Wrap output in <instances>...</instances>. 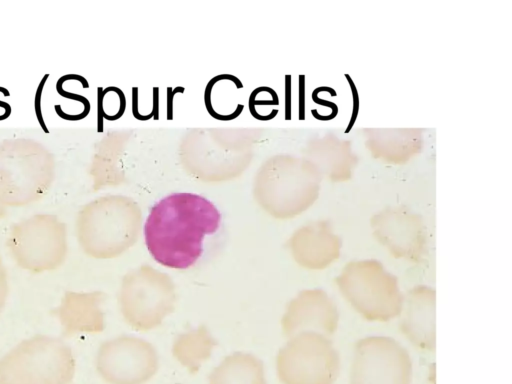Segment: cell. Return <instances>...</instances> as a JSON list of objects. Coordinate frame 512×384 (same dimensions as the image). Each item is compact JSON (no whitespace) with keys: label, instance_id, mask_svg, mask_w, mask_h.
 I'll return each instance as SVG.
<instances>
[{"label":"cell","instance_id":"1","mask_svg":"<svg viewBox=\"0 0 512 384\" xmlns=\"http://www.w3.org/2000/svg\"><path fill=\"white\" fill-rule=\"evenodd\" d=\"M220 224L221 214L207 198L191 192L172 193L151 208L144 224L145 244L157 263L186 270L200 260L205 239Z\"/></svg>","mask_w":512,"mask_h":384},{"label":"cell","instance_id":"2","mask_svg":"<svg viewBox=\"0 0 512 384\" xmlns=\"http://www.w3.org/2000/svg\"><path fill=\"white\" fill-rule=\"evenodd\" d=\"M141 212L130 199L105 196L86 204L78 214L76 233L84 253L96 259L120 256L140 234Z\"/></svg>","mask_w":512,"mask_h":384},{"label":"cell","instance_id":"3","mask_svg":"<svg viewBox=\"0 0 512 384\" xmlns=\"http://www.w3.org/2000/svg\"><path fill=\"white\" fill-rule=\"evenodd\" d=\"M51 151L30 138L0 142V203L24 206L40 200L55 179Z\"/></svg>","mask_w":512,"mask_h":384},{"label":"cell","instance_id":"4","mask_svg":"<svg viewBox=\"0 0 512 384\" xmlns=\"http://www.w3.org/2000/svg\"><path fill=\"white\" fill-rule=\"evenodd\" d=\"M74 374L72 349L50 336L26 339L0 358V384H69Z\"/></svg>","mask_w":512,"mask_h":384},{"label":"cell","instance_id":"5","mask_svg":"<svg viewBox=\"0 0 512 384\" xmlns=\"http://www.w3.org/2000/svg\"><path fill=\"white\" fill-rule=\"evenodd\" d=\"M336 283L352 307L370 321H388L401 314L404 296L398 280L377 260L348 263Z\"/></svg>","mask_w":512,"mask_h":384},{"label":"cell","instance_id":"6","mask_svg":"<svg viewBox=\"0 0 512 384\" xmlns=\"http://www.w3.org/2000/svg\"><path fill=\"white\" fill-rule=\"evenodd\" d=\"M118 301L129 326L136 331H149L173 312L175 284L168 274L144 264L124 275Z\"/></svg>","mask_w":512,"mask_h":384},{"label":"cell","instance_id":"7","mask_svg":"<svg viewBox=\"0 0 512 384\" xmlns=\"http://www.w3.org/2000/svg\"><path fill=\"white\" fill-rule=\"evenodd\" d=\"M7 246L22 269L33 273L55 270L67 255L66 225L55 215L36 214L12 226Z\"/></svg>","mask_w":512,"mask_h":384},{"label":"cell","instance_id":"8","mask_svg":"<svg viewBox=\"0 0 512 384\" xmlns=\"http://www.w3.org/2000/svg\"><path fill=\"white\" fill-rule=\"evenodd\" d=\"M276 368L283 384H334L340 359L328 337L308 331L289 338L278 352Z\"/></svg>","mask_w":512,"mask_h":384},{"label":"cell","instance_id":"9","mask_svg":"<svg viewBox=\"0 0 512 384\" xmlns=\"http://www.w3.org/2000/svg\"><path fill=\"white\" fill-rule=\"evenodd\" d=\"M411 377V358L396 340L369 336L356 343L350 384H410Z\"/></svg>","mask_w":512,"mask_h":384},{"label":"cell","instance_id":"10","mask_svg":"<svg viewBox=\"0 0 512 384\" xmlns=\"http://www.w3.org/2000/svg\"><path fill=\"white\" fill-rule=\"evenodd\" d=\"M158 366L155 347L130 335L103 342L96 355V370L108 384H144L156 374Z\"/></svg>","mask_w":512,"mask_h":384},{"label":"cell","instance_id":"11","mask_svg":"<svg viewBox=\"0 0 512 384\" xmlns=\"http://www.w3.org/2000/svg\"><path fill=\"white\" fill-rule=\"evenodd\" d=\"M375 237L396 258L419 261L426 252L421 219L403 209H389L372 219Z\"/></svg>","mask_w":512,"mask_h":384},{"label":"cell","instance_id":"12","mask_svg":"<svg viewBox=\"0 0 512 384\" xmlns=\"http://www.w3.org/2000/svg\"><path fill=\"white\" fill-rule=\"evenodd\" d=\"M337 325V307L321 289L301 291L290 301L281 320L283 334L288 338L308 331L328 337Z\"/></svg>","mask_w":512,"mask_h":384},{"label":"cell","instance_id":"13","mask_svg":"<svg viewBox=\"0 0 512 384\" xmlns=\"http://www.w3.org/2000/svg\"><path fill=\"white\" fill-rule=\"evenodd\" d=\"M289 250L302 267L321 270L340 255L341 241L324 222L307 225L296 231L289 240Z\"/></svg>","mask_w":512,"mask_h":384},{"label":"cell","instance_id":"14","mask_svg":"<svg viewBox=\"0 0 512 384\" xmlns=\"http://www.w3.org/2000/svg\"><path fill=\"white\" fill-rule=\"evenodd\" d=\"M435 290L412 288L404 297L400 329L411 343L423 350L435 347Z\"/></svg>","mask_w":512,"mask_h":384},{"label":"cell","instance_id":"15","mask_svg":"<svg viewBox=\"0 0 512 384\" xmlns=\"http://www.w3.org/2000/svg\"><path fill=\"white\" fill-rule=\"evenodd\" d=\"M104 299L105 294L100 291L66 292L56 310L64 336L102 332L105 328Z\"/></svg>","mask_w":512,"mask_h":384},{"label":"cell","instance_id":"16","mask_svg":"<svg viewBox=\"0 0 512 384\" xmlns=\"http://www.w3.org/2000/svg\"><path fill=\"white\" fill-rule=\"evenodd\" d=\"M208 384H267L263 362L251 353L234 352L213 369Z\"/></svg>","mask_w":512,"mask_h":384},{"label":"cell","instance_id":"17","mask_svg":"<svg viewBox=\"0 0 512 384\" xmlns=\"http://www.w3.org/2000/svg\"><path fill=\"white\" fill-rule=\"evenodd\" d=\"M217 345L205 326L191 329L179 335L172 346L175 359L190 373H196L201 364L208 360Z\"/></svg>","mask_w":512,"mask_h":384},{"label":"cell","instance_id":"18","mask_svg":"<svg viewBox=\"0 0 512 384\" xmlns=\"http://www.w3.org/2000/svg\"><path fill=\"white\" fill-rule=\"evenodd\" d=\"M98 131H102V120L114 121L120 118L125 110V97L117 87L98 88L97 91Z\"/></svg>","mask_w":512,"mask_h":384},{"label":"cell","instance_id":"19","mask_svg":"<svg viewBox=\"0 0 512 384\" xmlns=\"http://www.w3.org/2000/svg\"><path fill=\"white\" fill-rule=\"evenodd\" d=\"M49 74H44V76L41 78L37 88H36V91H35V95H34V111H35V116H36V119L38 121V124L40 125V128L43 130L44 133L46 134H49V129H48V126L46 124V121L44 119V116H43V111H42V95H43V91H44V87H45V84L49 78Z\"/></svg>","mask_w":512,"mask_h":384},{"label":"cell","instance_id":"20","mask_svg":"<svg viewBox=\"0 0 512 384\" xmlns=\"http://www.w3.org/2000/svg\"><path fill=\"white\" fill-rule=\"evenodd\" d=\"M8 296V279L6 269L0 257V314L5 307Z\"/></svg>","mask_w":512,"mask_h":384},{"label":"cell","instance_id":"21","mask_svg":"<svg viewBox=\"0 0 512 384\" xmlns=\"http://www.w3.org/2000/svg\"><path fill=\"white\" fill-rule=\"evenodd\" d=\"M11 113V105L8 102L0 99V121L8 119Z\"/></svg>","mask_w":512,"mask_h":384},{"label":"cell","instance_id":"22","mask_svg":"<svg viewBox=\"0 0 512 384\" xmlns=\"http://www.w3.org/2000/svg\"><path fill=\"white\" fill-rule=\"evenodd\" d=\"M6 214V206L0 203V219L3 218Z\"/></svg>","mask_w":512,"mask_h":384}]
</instances>
